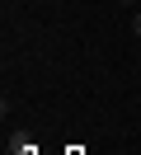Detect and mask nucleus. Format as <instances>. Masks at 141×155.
Listing matches in <instances>:
<instances>
[{"instance_id":"f257e3e1","label":"nucleus","mask_w":141,"mask_h":155,"mask_svg":"<svg viewBox=\"0 0 141 155\" xmlns=\"http://www.w3.org/2000/svg\"><path fill=\"white\" fill-rule=\"evenodd\" d=\"M132 33H136V38H141V10L132 14Z\"/></svg>"},{"instance_id":"f03ea898","label":"nucleus","mask_w":141,"mask_h":155,"mask_svg":"<svg viewBox=\"0 0 141 155\" xmlns=\"http://www.w3.org/2000/svg\"><path fill=\"white\" fill-rule=\"evenodd\" d=\"M122 5H132V0H122Z\"/></svg>"}]
</instances>
